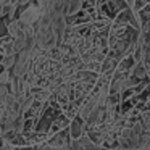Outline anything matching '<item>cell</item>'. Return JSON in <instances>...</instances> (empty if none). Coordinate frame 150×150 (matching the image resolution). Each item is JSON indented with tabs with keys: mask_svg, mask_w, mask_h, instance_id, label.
Returning <instances> with one entry per match:
<instances>
[{
	"mask_svg": "<svg viewBox=\"0 0 150 150\" xmlns=\"http://www.w3.org/2000/svg\"><path fill=\"white\" fill-rule=\"evenodd\" d=\"M84 123L86 120L81 116V115H76L74 118L69 123V134H71V139H79L82 136V131H84Z\"/></svg>",
	"mask_w": 150,
	"mask_h": 150,
	"instance_id": "obj_2",
	"label": "cell"
},
{
	"mask_svg": "<svg viewBox=\"0 0 150 150\" xmlns=\"http://www.w3.org/2000/svg\"><path fill=\"white\" fill-rule=\"evenodd\" d=\"M134 63H136V58H134L132 53H129L124 60H120V65H118L116 69H120V71H131Z\"/></svg>",
	"mask_w": 150,
	"mask_h": 150,
	"instance_id": "obj_4",
	"label": "cell"
},
{
	"mask_svg": "<svg viewBox=\"0 0 150 150\" xmlns=\"http://www.w3.org/2000/svg\"><path fill=\"white\" fill-rule=\"evenodd\" d=\"M18 4H20V7L21 5H28L29 4V0H18Z\"/></svg>",
	"mask_w": 150,
	"mask_h": 150,
	"instance_id": "obj_6",
	"label": "cell"
},
{
	"mask_svg": "<svg viewBox=\"0 0 150 150\" xmlns=\"http://www.w3.org/2000/svg\"><path fill=\"white\" fill-rule=\"evenodd\" d=\"M2 55H4V53H2V50H0V58H2Z\"/></svg>",
	"mask_w": 150,
	"mask_h": 150,
	"instance_id": "obj_7",
	"label": "cell"
},
{
	"mask_svg": "<svg viewBox=\"0 0 150 150\" xmlns=\"http://www.w3.org/2000/svg\"><path fill=\"white\" fill-rule=\"evenodd\" d=\"M16 57L18 53H8V55H2L0 58V66L2 68H7V69H11L16 63Z\"/></svg>",
	"mask_w": 150,
	"mask_h": 150,
	"instance_id": "obj_3",
	"label": "cell"
},
{
	"mask_svg": "<svg viewBox=\"0 0 150 150\" xmlns=\"http://www.w3.org/2000/svg\"><path fill=\"white\" fill-rule=\"evenodd\" d=\"M11 76H13V73L10 71V69L4 68L2 71H0V84H8L11 79Z\"/></svg>",
	"mask_w": 150,
	"mask_h": 150,
	"instance_id": "obj_5",
	"label": "cell"
},
{
	"mask_svg": "<svg viewBox=\"0 0 150 150\" xmlns=\"http://www.w3.org/2000/svg\"><path fill=\"white\" fill-rule=\"evenodd\" d=\"M0 129H2V126H0Z\"/></svg>",
	"mask_w": 150,
	"mask_h": 150,
	"instance_id": "obj_8",
	"label": "cell"
},
{
	"mask_svg": "<svg viewBox=\"0 0 150 150\" xmlns=\"http://www.w3.org/2000/svg\"><path fill=\"white\" fill-rule=\"evenodd\" d=\"M40 15H42V10H40L39 5H34V4H28L26 8H23V10L20 11V21L23 24H26V26H34V24H37V21L40 20Z\"/></svg>",
	"mask_w": 150,
	"mask_h": 150,
	"instance_id": "obj_1",
	"label": "cell"
}]
</instances>
